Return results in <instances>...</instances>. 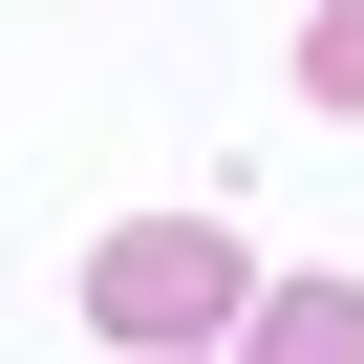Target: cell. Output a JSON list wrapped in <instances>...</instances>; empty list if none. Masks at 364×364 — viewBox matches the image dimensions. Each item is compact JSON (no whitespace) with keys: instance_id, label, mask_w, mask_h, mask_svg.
Masks as SVG:
<instances>
[{"instance_id":"6da1fadb","label":"cell","mask_w":364,"mask_h":364,"mask_svg":"<svg viewBox=\"0 0 364 364\" xmlns=\"http://www.w3.org/2000/svg\"><path fill=\"white\" fill-rule=\"evenodd\" d=\"M86 321H107L129 364H215V343L257 321V257H236L215 215H129V236L86 257Z\"/></svg>"},{"instance_id":"3957f363","label":"cell","mask_w":364,"mask_h":364,"mask_svg":"<svg viewBox=\"0 0 364 364\" xmlns=\"http://www.w3.org/2000/svg\"><path fill=\"white\" fill-rule=\"evenodd\" d=\"M300 86H321V107H364V0H300Z\"/></svg>"},{"instance_id":"7a4b0ae2","label":"cell","mask_w":364,"mask_h":364,"mask_svg":"<svg viewBox=\"0 0 364 364\" xmlns=\"http://www.w3.org/2000/svg\"><path fill=\"white\" fill-rule=\"evenodd\" d=\"M257 364H364V300H343V279H300V300H257Z\"/></svg>"}]
</instances>
